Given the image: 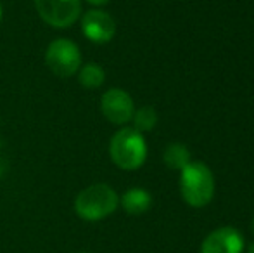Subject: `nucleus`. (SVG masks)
I'll return each instance as SVG.
<instances>
[{"mask_svg": "<svg viewBox=\"0 0 254 253\" xmlns=\"http://www.w3.org/2000/svg\"><path fill=\"white\" fill-rule=\"evenodd\" d=\"M88 3H92V5H106V3H109L111 0H87Z\"/></svg>", "mask_w": 254, "mask_h": 253, "instance_id": "obj_13", "label": "nucleus"}, {"mask_svg": "<svg viewBox=\"0 0 254 253\" xmlns=\"http://www.w3.org/2000/svg\"><path fill=\"white\" fill-rule=\"evenodd\" d=\"M251 229H253V234H254V217H253V222H251Z\"/></svg>", "mask_w": 254, "mask_h": 253, "instance_id": "obj_15", "label": "nucleus"}, {"mask_svg": "<svg viewBox=\"0 0 254 253\" xmlns=\"http://www.w3.org/2000/svg\"><path fill=\"white\" fill-rule=\"evenodd\" d=\"M248 253H254V245H251V248H249V252Z\"/></svg>", "mask_w": 254, "mask_h": 253, "instance_id": "obj_14", "label": "nucleus"}, {"mask_svg": "<svg viewBox=\"0 0 254 253\" xmlns=\"http://www.w3.org/2000/svg\"><path fill=\"white\" fill-rule=\"evenodd\" d=\"M118 203L120 198L113 187H109L107 184H94L76 196L74 210L78 217H81L83 220L95 222L109 217L118 208Z\"/></svg>", "mask_w": 254, "mask_h": 253, "instance_id": "obj_3", "label": "nucleus"}, {"mask_svg": "<svg viewBox=\"0 0 254 253\" xmlns=\"http://www.w3.org/2000/svg\"><path fill=\"white\" fill-rule=\"evenodd\" d=\"M164 163L168 169L182 170L190 163V153H189L187 146L180 144V142H173L164 149Z\"/></svg>", "mask_w": 254, "mask_h": 253, "instance_id": "obj_10", "label": "nucleus"}, {"mask_svg": "<svg viewBox=\"0 0 254 253\" xmlns=\"http://www.w3.org/2000/svg\"><path fill=\"white\" fill-rule=\"evenodd\" d=\"M81 31L94 44H107L116 33V23L104 10H88L81 19Z\"/></svg>", "mask_w": 254, "mask_h": 253, "instance_id": "obj_7", "label": "nucleus"}, {"mask_svg": "<svg viewBox=\"0 0 254 253\" xmlns=\"http://www.w3.org/2000/svg\"><path fill=\"white\" fill-rule=\"evenodd\" d=\"M244 247L241 233L234 227H221L204 240L201 253H241Z\"/></svg>", "mask_w": 254, "mask_h": 253, "instance_id": "obj_8", "label": "nucleus"}, {"mask_svg": "<svg viewBox=\"0 0 254 253\" xmlns=\"http://www.w3.org/2000/svg\"><path fill=\"white\" fill-rule=\"evenodd\" d=\"M78 80H80L81 87L85 88H99L106 80V73H104L102 66H99L95 63H88L80 68Z\"/></svg>", "mask_w": 254, "mask_h": 253, "instance_id": "obj_11", "label": "nucleus"}, {"mask_svg": "<svg viewBox=\"0 0 254 253\" xmlns=\"http://www.w3.org/2000/svg\"><path fill=\"white\" fill-rule=\"evenodd\" d=\"M121 206L127 213L130 215H142L145 213L152 205V196L149 194L145 189H140V187H133V189H128L121 196L120 199Z\"/></svg>", "mask_w": 254, "mask_h": 253, "instance_id": "obj_9", "label": "nucleus"}, {"mask_svg": "<svg viewBox=\"0 0 254 253\" xmlns=\"http://www.w3.org/2000/svg\"><path fill=\"white\" fill-rule=\"evenodd\" d=\"M45 63L54 75L67 78L81 68V52L74 42L67 38H56L47 47Z\"/></svg>", "mask_w": 254, "mask_h": 253, "instance_id": "obj_4", "label": "nucleus"}, {"mask_svg": "<svg viewBox=\"0 0 254 253\" xmlns=\"http://www.w3.org/2000/svg\"><path fill=\"white\" fill-rule=\"evenodd\" d=\"M38 16L52 28H69L80 19V0H35Z\"/></svg>", "mask_w": 254, "mask_h": 253, "instance_id": "obj_5", "label": "nucleus"}, {"mask_svg": "<svg viewBox=\"0 0 254 253\" xmlns=\"http://www.w3.org/2000/svg\"><path fill=\"white\" fill-rule=\"evenodd\" d=\"M131 120H133V125H135L133 128L142 134V132H149L156 127L157 113L154 111V108H151V106H144V108L135 111V115Z\"/></svg>", "mask_w": 254, "mask_h": 253, "instance_id": "obj_12", "label": "nucleus"}, {"mask_svg": "<svg viewBox=\"0 0 254 253\" xmlns=\"http://www.w3.org/2000/svg\"><path fill=\"white\" fill-rule=\"evenodd\" d=\"M109 155L114 165L123 170H137L147 158V144L138 130L125 127L113 135L109 144Z\"/></svg>", "mask_w": 254, "mask_h": 253, "instance_id": "obj_1", "label": "nucleus"}, {"mask_svg": "<svg viewBox=\"0 0 254 253\" xmlns=\"http://www.w3.org/2000/svg\"><path fill=\"white\" fill-rule=\"evenodd\" d=\"M0 23H2V5H0Z\"/></svg>", "mask_w": 254, "mask_h": 253, "instance_id": "obj_16", "label": "nucleus"}, {"mask_svg": "<svg viewBox=\"0 0 254 253\" xmlns=\"http://www.w3.org/2000/svg\"><path fill=\"white\" fill-rule=\"evenodd\" d=\"M102 115L114 125L128 123L135 115V104L130 94L121 88H111L101 99Z\"/></svg>", "mask_w": 254, "mask_h": 253, "instance_id": "obj_6", "label": "nucleus"}, {"mask_svg": "<svg viewBox=\"0 0 254 253\" xmlns=\"http://www.w3.org/2000/svg\"><path fill=\"white\" fill-rule=\"evenodd\" d=\"M180 191L185 203L194 208L206 206L214 194V177L213 172L202 162H190L182 169Z\"/></svg>", "mask_w": 254, "mask_h": 253, "instance_id": "obj_2", "label": "nucleus"}]
</instances>
